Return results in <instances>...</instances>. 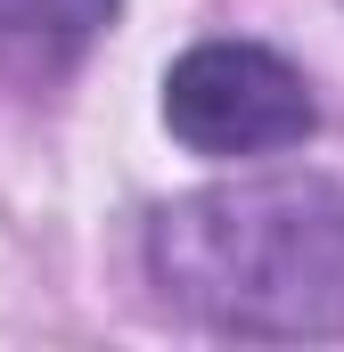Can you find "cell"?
Instances as JSON below:
<instances>
[{
  "instance_id": "7a4b0ae2",
  "label": "cell",
  "mask_w": 344,
  "mask_h": 352,
  "mask_svg": "<svg viewBox=\"0 0 344 352\" xmlns=\"http://www.w3.org/2000/svg\"><path fill=\"white\" fill-rule=\"evenodd\" d=\"M156 115L189 156L238 164V156H287L320 131L312 74L270 41H197L156 82Z\"/></svg>"
},
{
  "instance_id": "3957f363",
  "label": "cell",
  "mask_w": 344,
  "mask_h": 352,
  "mask_svg": "<svg viewBox=\"0 0 344 352\" xmlns=\"http://www.w3.org/2000/svg\"><path fill=\"white\" fill-rule=\"evenodd\" d=\"M115 16L123 0H0V66L58 82L107 41Z\"/></svg>"
},
{
  "instance_id": "6da1fadb",
  "label": "cell",
  "mask_w": 344,
  "mask_h": 352,
  "mask_svg": "<svg viewBox=\"0 0 344 352\" xmlns=\"http://www.w3.org/2000/svg\"><path fill=\"white\" fill-rule=\"evenodd\" d=\"M140 278L222 344H344V180L279 164L180 188L140 221Z\"/></svg>"
}]
</instances>
